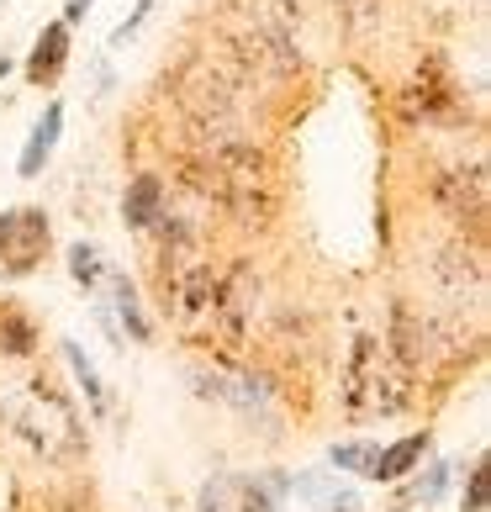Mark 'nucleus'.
<instances>
[{
  "instance_id": "nucleus-1",
  "label": "nucleus",
  "mask_w": 491,
  "mask_h": 512,
  "mask_svg": "<svg viewBox=\"0 0 491 512\" xmlns=\"http://www.w3.org/2000/svg\"><path fill=\"white\" fill-rule=\"evenodd\" d=\"M0 428H6L11 439L32 454V460H43V465H53V470L80 465L85 454H90L80 412H74V402L48 381V375L22 381L16 391L0 396Z\"/></svg>"
},
{
  "instance_id": "nucleus-2",
  "label": "nucleus",
  "mask_w": 491,
  "mask_h": 512,
  "mask_svg": "<svg viewBox=\"0 0 491 512\" xmlns=\"http://www.w3.org/2000/svg\"><path fill=\"white\" fill-rule=\"evenodd\" d=\"M338 407L349 423H370V417H396L412 407V375L386 354L375 333H360L349 344L344 375H338Z\"/></svg>"
},
{
  "instance_id": "nucleus-3",
  "label": "nucleus",
  "mask_w": 491,
  "mask_h": 512,
  "mask_svg": "<svg viewBox=\"0 0 491 512\" xmlns=\"http://www.w3.org/2000/svg\"><path fill=\"white\" fill-rule=\"evenodd\" d=\"M164 96L180 106L185 127H233L243 90L228 80V69L206 53H185V59L164 74Z\"/></svg>"
},
{
  "instance_id": "nucleus-4",
  "label": "nucleus",
  "mask_w": 491,
  "mask_h": 512,
  "mask_svg": "<svg viewBox=\"0 0 491 512\" xmlns=\"http://www.w3.org/2000/svg\"><path fill=\"white\" fill-rule=\"evenodd\" d=\"M428 201L465 243L486 249V164H439L428 169Z\"/></svg>"
},
{
  "instance_id": "nucleus-5",
  "label": "nucleus",
  "mask_w": 491,
  "mask_h": 512,
  "mask_svg": "<svg viewBox=\"0 0 491 512\" xmlns=\"http://www.w3.org/2000/svg\"><path fill=\"white\" fill-rule=\"evenodd\" d=\"M291 470H217L196 486V512H280Z\"/></svg>"
},
{
  "instance_id": "nucleus-6",
  "label": "nucleus",
  "mask_w": 491,
  "mask_h": 512,
  "mask_svg": "<svg viewBox=\"0 0 491 512\" xmlns=\"http://www.w3.org/2000/svg\"><path fill=\"white\" fill-rule=\"evenodd\" d=\"M48 249H53V222L43 206H6L0 212V275L6 280L37 275Z\"/></svg>"
},
{
  "instance_id": "nucleus-7",
  "label": "nucleus",
  "mask_w": 491,
  "mask_h": 512,
  "mask_svg": "<svg viewBox=\"0 0 491 512\" xmlns=\"http://www.w3.org/2000/svg\"><path fill=\"white\" fill-rule=\"evenodd\" d=\"M396 111H402V122H412V127H433V122L460 117V85H455V74H449V64L439 53H428L418 64V74L396 90Z\"/></svg>"
},
{
  "instance_id": "nucleus-8",
  "label": "nucleus",
  "mask_w": 491,
  "mask_h": 512,
  "mask_svg": "<svg viewBox=\"0 0 491 512\" xmlns=\"http://www.w3.org/2000/svg\"><path fill=\"white\" fill-rule=\"evenodd\" d=\"M386 354L402 365L412 381L423 375V365H428V354H433V344H439V328H433V317L428 312H418L407 296H396L391 301V322H386Z\"/></svg>"
},
{
  "instance_id": "nucleus-9",
  "label": "nucleus",
  "mask_w": 491,
  "mask_h": 512,
  "mask_svg": "<svg viewBox=\"0 0 491 512\" xmlns=\"http://www.w3.org/2000/svg\"><path fill=\"white\" fill-rule=\"evenodd\" d=\"M164 212H169V185H164V175H159V169H138V175L127 180V191H122V227L143 238Z\"/></svg>"
},
{
  "instance_id": "nucleus-10",
  "label": "nucleus",
  "mask_w": 491,
  "mask_h": 512,
  "mask_svg": "<svg viewBox=\"0 0 491 512\" xmlns=\"http://www.w3.org/2000/svg\"><path fill=\"white\" fill-rule=\"evenodd\" d=\"M69 53H74V32L64 22H48L43 32H37L32 53H27V85L53 90L64 80V69H69Z\"/></svg>"
},
{
  "instance_id": "nucleus-11",
  "label": "nucleus",
  "mask_w": 491,
  "mask_h": 512,
  "mask_svg": "<svg viewBox=\"0 0 491 512\" xmlns=\"http://www.w3.org/2000/svg\"><path fill=\"white\" fill-rule=\"evenodd\" d=\"M428 449H433V433H428V428L402 433V439H391V444L375 449V465H370L365 481H407L412 470L428 460Z\"/></svg>"
},
{
  "instance_id": "nucleus-12",
  "label": "nucleus",
  "mask_w": 491,
  "mask_h": 512,
  "mask_svg": "<svg viewBox=\"0 0 491 512\" xmlns=\"http://www.w3.org/2000/svg\"><path fill=\"white\" fill-rule=\"evenodd\" d=\"M59 138H64V101H48L43 117H37V127L27 132V143H22L16 175H22V180H37V175H43L48 159H53V148H59Z\"/></svg>"
},
{
  "instance_id": "nucleus-13",
  "label": "nucleus",
  "mask_w": 491,
  "mask_h": 512,
  "mask_svg": "<svg viewBox=\"0 0 491 512\" xmlns=\"http://www.w3.org/2000/svg\"><path fill=\"white\" fill-rule=\"evenodd\" d=\"M64 365L74 370V381H80L90 417H96V423H111V412H117V402H111V391L101 386V370L90 365V354H85L80 344H74V338H64Z\"/></svg>"
},
{
  "instance_id": "nucleus-14",
  "label": "nucleus",
  "mask_w": 491,
  "mask_h": 512,
  "mask_svg": "<svg viewBox=\"0 0 491 512\" xmlns=\"http://www.w3.org/2000/svg\"><path fill=\"white\" fill-rule=\"evenodd\" d=\"M449 481H455V465H449V460H428V470L418 465V476H412L402 491H396L391 512H407V507H433V502H444Z\"/></svg>"
},
{
  "instance_id": "nucleus-15",
  "label": "nucleus",
  "mask_w": 491,
  "mask_h": 512,
  "mask_svg": "<svg viewBox=\"0 0 491 512\" xmlns=\"http://www.w3.org/2000/svg\"><path fill=\"white\" fill-rule=\"evenodd\" d=\"M43 344V328L16 307V301H0V354L6 359H32Z\"/></svg>"
},
{
  "instance_id": "nucleus-16",
  "label": "nucleus",
  "mask_w": 491,
  "mask_h": 512,
  "mask_svg": "<svg viewBox=\"0 0 491 512\" xmlns=\"http://www.w3.org/2000/svg\"><path fill=\"white\" fill-rule=\"evenodd\" d=\"M69 280H74V286H80L85 296H96L101 291V280H106V254L96 249V243H74V249H69Z\"/></svg>"
},
{
  "instance_id": "nucleus-17",
  "label": "nucleus",
  "mask_w": 491,
  "mask_h": 512,
  "mask_svg": "<svg viewBox=\"0 0 491 512\" xmlns=\"http://www.w3.org/2000/svg\"><path fill=\"white\" fill-rule=\"evenodd\" d=\"M375 449H381V444H375V439H344V444H333L328 449V465L333 470H344V476H370V465H375Z\"/></svg>"
},
{
  "instance_id": "nucleus-18",
  "label": "nucleus",
  "mask_w": 491,
  "mask_h": 512,
  "mask_svg": "<svg viewBox=\"0 0 491 512\" xmlns=\"http://www.w3.org/2000/svg\"><path fill=\"white\" fill-rule=\"evenodd\" d=\"M465 512H486V460L465 470Z\"/></svg>"
},
{
  "instance_id": "nucleus-19",
  "label": "nucleus",
  "mask_w": 491,
  "mask_h": 512,
  "mask_svg": "<svg viewBox=\"0 0 491 512\" xmlns=\"http://www.w3.org/2000/svg\"><path fill=\"white\" fill-rule=\"evenodd\" d=\"M154 6H159V0H138V6H132V16H127V22H122L117 32H111V48H127V37H138V27L148 22V16H154Z\"/></svg>"
},
{
  "instance_id": "nucleus-20",
  "label": "nucleus",
  "mask_w": 491,
  "mask_h": 512,
  "mask_svg": "<svg viewBox=\"0 0 491 512\" xmlns=\"http://www.w3.org/2000/svg\"><path fill=\"white\" fill-rule=\"evenodd\" d=\"M317 512H360V497H354V491H344V486H338V491H333V497H328L323 507H317Z\"/></svg>"
},
{
  "instance_id": "nucleus-21",
  "label": "nucleus",
  "mask_w": 491,
  "mask_h": 512,
  "mask_svg": "<svg viewBox=\"0 0 491 512\" xmlns=\"http://www.w3.org/2000/svg\"><path fill=\"white\" fill-rule=\"evenodd\" d=\"M90 6H96V0H69V6H64V16H59V22L74 32V27H80L85 22V16H90Z\"/></svg>"
},
{
  "instance_id": "nucleus-22",
  "label": "nucleus",
  "mask_w": 491,
  "mask_h": 512,
  "mask_svg": "<svg viewBox=\"0 0 491 512\" xmlns=\"http://www.w3.org/2000/svg\"><path fill=\"white\" fill-rule=\"evenodd\" d=\"M43 512H90V507H74V502H48Z\"/></svg>"
},
{
  "instance_id": "nucleus-23",
  "label": "nucleus",
  "mask_w": 491,
  "mask_h": 512,
  "mask_svg": "<svg viewBox=\"0 0 491 512\" xmlns=\"http://www.w3.org/2000/svg\"><path fill=\"white\" fill-rule=\"evenodd\" d=\"M11 69H16V64L6 59V53H0V85H6V74H11Z\"/></svg>"
}]
</instances>
